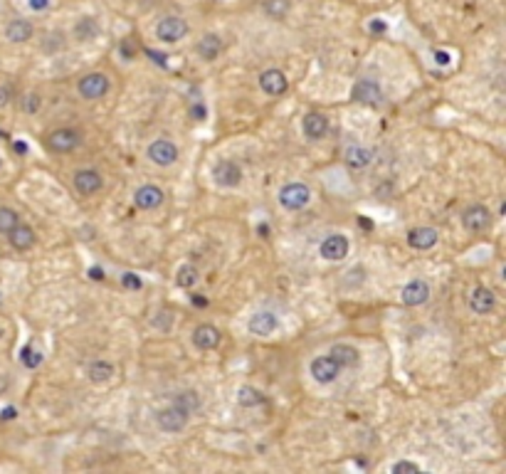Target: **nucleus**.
<instances>
[{"label": "nucleus", "instance_id": "obj_1", "mask_svg": "<svg viewBox=\"0 0 506 474\" xmlns=\"http://www.w3.org/2000/svg\"><path fill=\"white\" fill-rule=\"evenodd\" d=\"M309 200H312V190L306 188L304 183H287V185H282V190H279V205H282L284 210H292V213L306 207Z\"/></svg>", "mask_w": 506, "mask_h": 474}, {"label": "nucleus", "instance_id": "obj_2", "mask_svg": "<svg viewBox=\"0 0 506 474\" xmlns=\"http://www.w3.org/2000/svg\"><path fill=\"white\" fill-rule=\"evenodd\" d=\"M185 35H188V23L183 18H178V15H168V18L161 20L159 28H156V37H159L161 42H165V45H176V42H181Z\"/></svg>", "mask_w": 506, "mask_h": 474}, {"label": "nucleus", "instance_id": "obj_3", "mask_svg": "<svg viewBox=\"0 0 506 474\" xmlns=\"http://www.w3.org/2000/svg\"><path fill=\"white\" fill-rule=\"evenodd\" d=\"M77 89H79V94L84 96V99H101V96L109 92V77L106 74H101V72H92V74H84L82 79H79V84H77Z\"/></svg>", "mask_w": 506, "mask_h": 474}, {"label": "nucleus", "instance_id": "obj_4", "mask_svg": "<svg viewBox=\"0 0 506 474\" xmlns=\"http://www.w3.org/2000/svg\"><path fill=\"white\" fill-rule=\"evenodd\" d=\"M156 422H159V427L163 430V433H181L183 427L188 425V413L185 410H181L178 405H168V408L159 410V415H156Z\"/></svg>", "mask_w": 506, "mask_h": 474}, {"label": "nucleus", "instance_id": "obj_5", "mask_svg": "<svg viewBox=\"0 0 506 474\" xmlns=\"http://www.w3.org/2000/svg\"><path fill=\"white\" fill-rule=\"evenodd\" d=\"M212 178L220 188H237L242 183V168L237 161H220L218 166L212 168Z\"/></svg>", "mask_w": 506, "mask_h": 474}, {"label": "nucleus", "instance_id": "obj_6", "mask_svg": "<svg viewBox=\"0 0 506 474\" xmlns=\"http://www.w3.org/2000/svg\"><path fill=\"white\" fill-rule=\"evenodd\" d=\"M79 141H82V136L74 129H57L48 136V146L54 154H70L79 146Z\"/></svg>", "mask_w": 506, "mask_h": 474}, {"label": "nucleus", "instance_id": "obj_7", "mask_svg": "<svg viewBox=\"0 0 506 474\" xmlns=\"http://www.w3.org/2000/svg\"><path fill=\"white\" fill-rule=\"evenodd\" d=\"M338 373H341V366H338L331 356H318V358L312 361V378L316 380V383H321V385L334 383V380L338 378Z\"/></svg>", "mask_w": 506, "mask_h": 474}, {"label": "nucleus", "instance_id": "obj_8", "mask_svg": "<svg viewBox=\"0 0 506 474\" xmlns=\"http://www.w3.org/2000/svg\"><path fill=\"white\" fill-rule=\"evenodd\" d=\"M148 158L156 163V166H171L178 161V146L173 141H165V138H159L148 146Z\"/></svg>", "mask_w": 506, "mask_h": 474}, {"label": "nucleus", "instance_id": "obj_9", "mask_svg": "<svg viewBox=\"0 0 506 474\" xmlns=\"http://www.w3.org/2000/svg\"><path fill=\"white\" fill-rule=\"evenodd\" d=\"M354 99L368 107H381L383 104V89L376 79H361L354 87Z\"/></svg>", "mask_w": 506, "mask_h": 474}, {"label": "nucleus", "instance_id": "obj_10", "mask_svg": "<svg viewBox=\"0 0 506 474\" xmlns=\"http://www.w3.org/2000/svg\"><path fill=\"white\" fill-rule=\"evenodd\" d=\"M462 225H465L469 232H484L489 225H492V213H489L484 205H472V207H467L465 215H462Z\"/></svg>", "mask_w": 506, "mask_h": 474}, {"label": "nucleus", "instance_id": "obj_11", "mask_svg": "<svg viewBox=\"0 0 506 474\" xmlns=\"http://www.w3.org/2000/svg\"><path fill=\"white\" fill-rule=\"evenodd\" d=\"M318 252H321V257L329 262H341L343 257L348 255V240L343 235H329L324 237V243H321V247H318Z\"/></svg>", "mask_w": 506, "mask_h": 474}, {"label": "nucleus", "instance_id": "obj_12", "mask_svg": "<svg viewBox=\"0 0 506 474\" xmlns=\"http://www.w3.org/2000/svg\"><path fill=\"white\" fill-rule=\"evenodd\" d=\"M496 307V296L492 289H487V287H474L469 294V309L474 311V314H492Z\"/></svg>", "mask_w": 506, "mask_h": 474}, {"label": "nucleus", "instance_id": "obj_13", "mask_svg": "<svg viewBox=\"0 0 506 474\" xmlns=\"http://www.w3.org/2000/svg\"><path fill=\"white\" fill-rule=\"evenodd\" d=\"M72 183H74V188L79 190L82 196H92V193L101 190L104 181H101L99 173L92 171V168H82V171H77V173H74V178H72Z\"/></svg>", "mask_w": 506, "mask_h": 474}, {"label": "nucleus", "instance_id": "obj_14", "mask_svg": "<svg viewBox=\"0 0 506 474\" xmlns=\"http://www.w3.org/2000/svg\"><path fill=\"white\" fill-rule=\"evenodd\" d=\"M403 304L405 307H420V304H425L427 299H430V287H427V282H423V279H412L410 285L403 287Z\"/></svg>", "mask_w": 506, "mask_h": 474}, {"label": "nucleus", "instance_id": "obj_15", "mask_svg": "<svg viewBox=\"0 0 506 474\" xmlns=\"http://www.w3.org/2000/svg\"><path fill=\"white\" fill-rule=\"evenodd\" d=\"M259 87L270 96H279L287 92V77L282 70H267L259 74Z\"/></svg>", "mask_w": 506, "mask_h": 474}, {"label": "nucleus", "instance_id": "obj_16", "mask_svg": "<svg viewBox=\"0 0 506 474\" xmlns=\"http://www.w3.org/2000/svg\"><path fill=\"white\" fill-rule=\"evenodd\" d=\"M163 190L159 188V185H141V188L136 190V196H134V203L136 207H141V210H156V207L163 203Z\"/></svg>", "mask_w": 506, "mask_h": 474}, {"label": "nucleus", "instance_id": "obj_17", "mask_svg": "<svg viewBox=\"0 0 506 474\" xmlns=\"http://www.w3.org/2000/svg\"><path fill=\"white\" fill-rule=\"evenodd\" d=\"M301 131H304L306 138H312V141H318V138L326 136V131H329V121H326L324 114L312 112V114H306L304 121H301Z\"/></svg>", "mask_w": 506, "mask_h": 474}, {"label": "nucleus", "instance_id": "obj_18", "mask_svg": "<svg viewBox=\"0 0 506 474\" xmlns=\"http://www.w3.org/2000/svg\"><path fill=\"white\" fill-rule=\"evenodd\" d=\"M437 230H432V227H412L410 232H407V245H410L412 249H420V252H425V249H432L437 245Z\"/></svg>", "mask_w": 506, "mask_h": 474}, {"label": "nucleus", "instance_id": "obj_19", "mask_svg": "<svg viewBox=\"0 0 506 474\" xmlns=\"http://www.w3.org/2000/svg\"><path fill=\"white\" fill-rule=\"evenodd\" d=\"M247 329L254 336H270L277 329V316L272 314V311H257L254 316H250Z\"/></svg>", "mask_w": 506, "mask_h": 474}, {"label": "nucleus", "instance_id": "obj_20", "mask_svg": "<svg viewBox=\"0 0 506 474\" xmlns=\"http://www.w3.org/2000/svg\"><path fill=\"white\" fill-rule=\"evenodd\" d=\"M193 344L195 349H201V351H212V349H218L220 344V331L215 329V326L210 324H201L198 329L193 331Z\"/></svg>", "mask_w": 506, "mask_h": 474}, {"label": "nucleus", "instance_id": "obj_21", "mask_svg": "<svg viewBox=\"0 0 506 474\" xmlns=\"http://www.w3.org/2000/svg\"><path fill=\"white\" fill-rule=\"evenodd\" d=\"M329 356H331V358H334V361L338 363V366H341V368H356V366H358V361H361L358 349H354V346H348V344H336V346H331Z\"/></svg>", "mask_w": 506, "mask_h": 474}, {"label": "nucleus", "instance_id": "obj_22", "mask_svg": "<svg viewBox=\"0 0 506 474\" xmlns=\"http://www.w3.org/2000/svg\"><path fill=\"white\" fill-rule=\"evenodd\" d=\"M32 32H35L32 23H28V20H23V18L10 20V23L6 25V37L10 42H28L30 37H32Z\"/></svg>", "mask_w": 506, "mask_h": 474}, {"label": "nucleus", "instance_id": "obj_23", "mask_svg": "<svg viewBox=\"0 0 506 474\" xmlns=\"http://www.w3.org/2000/svg\"><path fill=\"white\" fill-rule=\"evenodd\" d=\"M8 240H10V245L15 249H30L32 247V245H35V232H32V227H28V225H15L12 227L10 232H8Z\"/></svg>", "mask_w": 506, "mask_h": 474}, {"label": "nucleus", "instance_id": "obj_24", "mask_svg": "<svg viewBox=\"0 0 506 474\" xmlns=\"http://www.w3.org/2000/svg\"><path fill=\"white\" fill-rule=\"evenodd\" d=\"M220 52H223V40L218 35H203V40L198 42V54H201L205 62H212V59H218Z\"/></svg>", "mask_w": 506, "mask_h": 474}, {"label": "nucleus", "instance_id": "obj_25", "mask_svg": "<svg viewBox=\"0 0 506 474\" xmlns=\"http://www.w3.org/2000/svg\"><path fill=\"white\" fill-rule=\"evenodd\" d=\"M72 32L79 42H89L99 35V23H97V18H79Z\"/></svg>", "mask_w": 506, "mask_h": 474}, {"label": "nucleus", "instance_id": "obj_26", "mask_svg": "<svg viewBox=\"0 0 506 474\" xmlns=\"http://www.w3.org/2000/svg\"><path fill=\"white\" fill-rule=\"evenodd\" d=\"M373 161V154L368 151V148L363 146H351L346 151V166L348 168H356V171H361V168H365L368 163Z\"/></svg>", "mask_w": 506, "mask_h": 474}, {"label": "nucleus", "instance_id": "obj_27", "mask_svg": "<svg viewBox=\"0 0 506 474\" xmlns=\"http://www.w3.org/2000/svg\"><path fill=\"white\" fill-rule=\"evenodd\" d=\"M87 375L92 383H106L114 375V366L109 361H92L87 368Z\"/></svg>", "mask_w": 506, "mask_h": 474}, {"label": "nucleus", "instance_id": "obj_28", "mask_svg": "<svg viewBox=\"0 0 506 474\" xmlns=\"http://www.w3.org/2000/svg\"><path fill=\"white\" fill-rule=\"evenodd\" d=\"M237 403L242 408H257V405H265V395L257 391V388H250V385H242L237 391Z\"/></svg>", "mask_w": 506, "mask_h": 474}, {"label": "nucleus", "instance_id": "obj_29", "mask_svg": "<svg viewBox=\"0 0 506 474\" xmlns=\"http://www.w3.org/2000/svg\"><path fill=\"white\" fill-rule=\"evenodd\" d=\"M173 405H178L181 410H185L188 415H193V413H198V410H201V395H198L195 391H183V393H178V395H176Z\"/></svg>", "mask_w": 506, "mask_h": 474}, {"label": "nucleus", "instance_id": "obj_30", "mask_svg": "<svg viewBox=\"0 0 506 474\" xmlns=\"http://www.w3.org/2000/svg\"><path fill=\"white\" fill-rule=\"evenodd\" d=\"M198 279H201V274H198V269H195L193 265H183L181 269L176 272V285L183 287V289H190V287L198 285Z\"/></svg>", "mask_w": 506, "mask_h": 474}, {"label": "nucleus", "instance_id": "obj_31", "mask_svg": "<svg viewBox=\"0 0 506 474\" xmlns=\"http://www.w3.org/2000/svg\"><path fill=\"white\" fill-rule=\"evenodd\" d=\"M265 10L270 18L282 20L289 10H292V0H265Z\"/></svg>", "mask_w": 506, "mask_h": 474}, {"label": "nucleus", "instance_id": "obj_32", "mask_svg": "<svg viewBox=\"0 0 506 474\" xmlns=\"http://www.w3.org/2000/svg\"><path fill=\"white\" fill-rule=\"evenodd\" d=\"M20 223V218H18V213H15V210H10V207H0V232H10L12 227L18 225Z\"/></svg>", "mask_w": 506, "mask_h": 474}, {"label": "nucleus", "instance_id": "obj_33", "mask_svg": "<svg viewBox=\"0 0 506 474\" xmlns=\"http://www.w3.org/2000/svg\"><path fill=\"white\" fill-rule=\"evenodd\" d=\"M121 285L126 287V289H134V291H139L143 287V282H141V277H139V274H134V272H124L121 274Z\"/></svg>", "mask_w": 506, "mask_h": 474}, {"label": "nucleus", "instance_id": "obj_34", "mask_svg": "<svg viewBox=\"0 0 506 474\" xmlns=\"http://www.w3.org/2000/svg\"><path fill=\"white\" fill-rule=\"evenodd\" d=\"M23 363H25V366H28V368H37V366H40V363H42V356L28 346V349L23 351Z\"/></svg>", "mask_w": 506, "mask_h": 474}, {"label": "nucleus", "instance_id": "obj_35", "mask_svg": "<svg viewBox=\"0 0 506 474\" xmlns=\"http://www.w3.org/2000/svg\"><path fill=\"white\" fill-rule=\"evenodd\" d=\"M40 109V94H25L23 99V112L25 114H35Z\"/></svg>", "mask_w": 506, "mask_h": 474}, {"label": "nucleus", "instance_id": "obj_36", "mask_svg": "<svg viewBox=\"0 0 506 474\" xmlns=\"http://www.w3.org/2000/svg\"><path fill=\"white\" fill-rule=\"evenodd\" d=\"M390 472L393 474H405V472H420V467L415 462H407V460H403V462H395L393 467H390Z\"/></svg>", "mask_w": 506, "mask_h": 474}, {"label": "nucleus", "instance_id": "obj_37", "mask_svg": "<svg viewBox=\"0 0 506 474\" xmlns=\"http://www.w3.org/2000/svg\"><path fill=\"white\" fill-rule=\"evenodd\" d=\"M45 52H57L59 48H62V45H65V42H62V32H54V35H48L45 37Z\"/></svg>", "mask_w": 506, "mask_h": 474}, {"label": "nucleus", "instance_id": "obj_38", "mask_svg": "<svg viewBox=\"0 0 506 474\" xmlns=\"http://www.w3.org/2000/svg\"><path fill=\"white\" fill-rule=\"evenodd\" d=\"M205 107L203 104H190V118H195V121H203L205 118Z\"/></svg>", "mask_w": 506, "mask_h": 474}, {"label": "nucleus", "instance_id": "obj_39", "mask_svg": "<svg viewBox=\"0 0 506 474\" xmlns=\"http://www.w3.org/2000/svg\"><path fill=\"white\" fill-rule=\"evenodd\" d=\"M50 3H52V0H28L30 10H37V12L48 10V8H50Z\"/></svg>", "mask_w": 506, "mask_h": 474}, {"label": "nucleus", "instance_id": "obj_40", "mask_svg": "<svg viewBox=\"0 0 506 474\" xmlns=\"http://www.w3.org/2000/svg\"><path fill=\"white\" fill-rule=\"evenodd\" d=\"M134 52H136V48L129 40L121 42V54H124V59H134Z\"/></svg>", "mask_w": 506, "mask_h": 474}, {"label": "nucleus", "instance_id": "obj_41", "mask_svg": "<svg viewBox=\"0 0 506 474\" xmlns=\"http://www.w3.org/2000/svg\"><path fill=\"white\" fill-rule=\"evenodd\" d=\"M18 418V410L15 408H3L0 410V420H15Z\"/></svg>", "mask_w": 506, "mask_h": 474}, {"label": "nucleus", "instance_id": "obj_42", "mask_svg": "<svg viewBox=\"0 0 506 474\" xmlns=\"http://www.w3.org/2000/svg\"><path fill=\"white\" fill-rule=\"evenodd\" d=\"M8 101H10V89H8V87H0V109L8 107Z\"/></svg>", "mask_w": 506, "mask_h": 474}, {"label": "nucleus", "instance_id": "obj_43", "mask_svg": "<svg viewBox=\"0 0 506 474\" xmlns=\"http://www.w3.org/2000/svg\"><path fill=\"white\" fill-rule=\"evenodd\" d=\"M371 30H373V32H385V30H388V25L376 18V20H371Z\"/></svg>", "mask_w": 506, "mask_h": 474}, {"label": "nucleus", "instance_id": "obj_44", "mask_svg": "<svg viewBox=\"0 0 506 474\" xmlns=\"http://www.w3.org/2000/svg\"><path fill=\"white\" fill-rule=\"evenodd\" d=\"M190 302H193V304H195V307H198V309L208 307V299H205V296H203V294H193V296H190Z\"/></svg>", "mask_w": 506, "mask_h": 474}, {"label": "nucleus", "instance_id": "obj_45", "mask_svg": "<svg viewBox=\"0 0 506 474\" xmlns=\"http://www.w3.org/2000/svg\"><path fill=\"white\" fill-rule=\"evenodd\" d=\"M148 57H153V62L159 67H165V54H159V52H153V50H148Z\"/></svg>", "mask_w": 506, "mask_h": 474}, {"label": "nucleus", "instance_id": "obj_46", "mask_svg": "<svg viewBox=\"0 0 506 474\" xmlns=\"http://www.w3.org/2000/svg\"><path fill=\"white\" fill-rule=\"evenodd\" d=\"M89 277L101 282V279H104V269H101V267H92V269H89Z\"/></svg>", "mask_w": 506, "mask_h": 474}, {"label": "nucleus", "instance_id": "obj_47", "mask_svg": "<svg viewBox=\"0 0 506 474\" xmlns=\"http://www.w3.org/2000/svg\"><path fill=\"white\" fill-rule=\"evenodd\" d=\"M435 59H437V65H442V67L449 65V54L447 52H435Z\"/></svg>", "mask_w": 506, "mask_h": 474}, {"label": "nucleus", "instance_id": "obj_48", "mask_svg": "<svg viewBox=\"0 0 506 474\" xmlns=\"http://www.w3.org/2000/svg\"><path fill=\"white\" fill-rule=\"evenodd\" d=\"M15 151H18V154H25V143H15Z\"/></svg>", "mask_w": 506, "mask_h": 474}, {"label": "nucleus", "instance_id": "obj_49", "mask_svg": "<svg viewBox=\"0 0 506 474\" xmlns=\"http://www.w3.org/2000/svg\"><path fill=\"white\" fill-rule=\"evenodd\" d=\"M0 166H3V161H0Z\"/></svg>", "mask_w": 506, "mask_h": 474}]
</instances>
